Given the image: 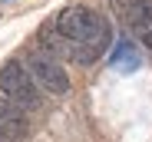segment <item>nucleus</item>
Wrapping results in <instances>:
<instances>
[{"instance_id": "7", "label": "nucleus", "mask_w": 152, "mask_h": 142, "mask_svg": "<svg viewBox=\"0 0 152 142\" xmlns=\"http://www.w3.org/2000/svg\"><path fill=\"white\" fill-rule=\"evenodd\" d=\"M0 142H7V139H4V135H0Z\"/></svg>"}, {"instance_id": "4", "label": "nucleus", "mask_w": 152, "mask_h": 142, "mask_svg": "<svg viewBox=\"0 0 152 142\" xmlns=\"http://www.w3.org/2000/svg\"><path fill=\"white\" fill-rule=\"evenodd\" d=\"M109 66L116 69V73H136V69L142 66V53H139V46H132V40L116 43V50H113V56H109Z\"/></svg>"}, {"instance_id": "2", "label": "nucleus", "mask_w": 152, "mask_h": 142, "mask_svg": "<svg viewBox=\"0 0 152 142\" xmlns=\"http://www.w3.org/2000/svg\"><path fill=\"white\" fill-rule=\"evenodd\" d=\"M0 92H4L10 103L23 106V109L40 103V83L33 79L30 66L20 63V60H10L4 69H0Z\"/></svg>"}, {"instance_id": "5", "label": "nucleus", "mask_w": 152, "mask_h": 142, "mask_svg": "<svg viewBox=\"0 0 152 142\" xmlns=\"http://www.w3.org/2000/svg\"><path fill=\"white\" fill-rule=\"evenodd\" d=\"M23 106H7V103H0V135L4 139H23L27 135V119H23Z\"/></svg>"}, {"instance_id": "1", "label": "nucleus", "mask_w": 152, "mask_h": 142, "mask_svg": "<svg viewBox=\"0 0 152 142\" xmlns=\"http://www.w3.org/2000/svg\"><path fill=\"white\" fill-rule=\"evenodd\" d=\"M56 33H60L63 40H73V43L89 46V50H96V53L103 50V43L109 40L106 20L96 17V13H93L89 7H83V4H73V7H66V10L60 13Z\"/></svg>"}, {"instance_id": "6", "label": "nucleus", "mask_w": 152, "mask_h": 142, "mask_svg": "<svg viewBox=\"0 0 152 142\" xmlns=\"http://www.w3.org/2000/svg\"><path fill=\"white\" fill-rule=\"evenodd\" d=\"M129 27L142 36L145 46H152V0H136L129 10Z\"/></svg>"}, {"instance_id": "3", "label": "nucleus", "mask_w": 152, "mask_h": 142, "mask_svg": "<svg viewBox=\"0 0 152 142\" xmlns=\"http://www.w3.org/2000/svg\"><path fill=\"white\" fill-rule=\"evenodd\" d=\"M27 66H30L33 79L40 83V89L53 92V96H63V92L69 89V76H66V69H63V66H60L53 56L33 53V56H27Z\"/></svg>"}]
</instances>
